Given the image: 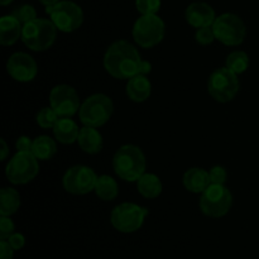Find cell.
<instances>
[{
    "label": "cell",
    "instance_id": "6da1fadb",
    "mask_svg": "<svg viewBox=\"0 0 259 259\" xmlns=\"http://www.w3.org/2000/svg\"><path fill=\"white\" fill-rule=\"evenodd\" d=\"M138 50L128 40L111 43L104 55V67L108 73L118 80H129L138 75L142 65Z\"/></svg>",
    "mask_w": 259,
    "mask_h": 259
},
{
    "label": "cell",
    "instance_id": "7a4b0ae2",
    "mask_svg": "<svg viewBox=\"0 0 259 259\" xmlns=\"http://www.w3.org/2000/svg\"><path fill=\"white\" fill-rule=\"evenodd\" d=\"M146 156L139 147L125 144L114 154L113 168L121 180L126 182L138 181L146 171Z\"/></svg>",
    "mask_w": 259,
    "mask_h": 259
},
{
    "label": "cell",
    "instance_id": "3957f363",
    "mask_svg": "<svg viewBox=\"0 0 259 259\" xmlns=\"http://www.w3.org/2000/svg\"><path fill=\"white\" fill-rule=\"evenodd\" d=\"M57 30L51 19L35 18L23 25L22 40L29 50L42 52L52 47L57 37Z\"/></svg>",
    "mask_w": 259,
    "mask_h": 259
},
{
    "label": "cell",
    "instance_id": "277c9868",
    "mask_svg": "<svg viewBox=\"0 0 259 259\" xmlns=\"http://www.w3.org/2000/svg\"><path fill=\"white\" fill-rule=\"evenodd\" d=\"M114 111V104L105 94H94L85 99L78 110V118L86 126L99 128L109 121Z\"/></svg>",
    "mask_w": 259,
    "mask_h": 259
},
{
    "label": "cell",
    "instance_id": "5b68a950",
    "mask_svg": "<svg viewBox=\"0 0 259 259\" xmlns=\"http://www.w3.org/2000/svg\"><path fill=\"white\" fill-rule=\"evenodd\" d=\"M233 205V195L224 185L210 184L200 197L199 206L204 215L210 218H223L229 212Z\"/></svg>",
    "mask_w": 259,
    "mask_h": 259
},
{
    "label": "cell",
    "instance_id": "8992f818",
    "mask_svg": "<svg viewBox=\"0 0 259 259\" xmlns=\"http://www.w3.org/2000/svg\"><path fill=\"white\" fill-rule=\"evenodd\" d=\"M164 30L166 25L163 19L157 14H148L141 15L136 20L132 34L137 45L142 48H152L163 40Z\"/></svg>",
    "mask_w": 259,
    "mask_h": 259
},
{
    "label": "cell",
    "instance_id": "52a82bcc",
    "mask_svg": "<svg viewBox=\"0 0 259 259\" xmlns=\"http://www.w3.org/2000/svg\"><path fill=\"white\" fill-rule=\"evenodd\" d=\"M46 12L61 32H75L83 23L82 9L80 5L70 0H61L52 7H46Z\"/></svg>",
    "mask_w": 259,
    "mask_h": 259
},
{
    "label": "cell",
    "instance_id": "ba28073f",
    "mask_svg": "<svg viewBox=\"0 0 259 259\" xmlns=\"http://www.w3.org/2000/svg\"><path fill=\"white\" fill-rule=\"evenodd\" d=\"M215 38L225 46H239L244 42L247 27L242 18L233 13H224L212 24Z\"/></svg>",
    "mask_w": 259,
    "mask_h": 259
},
{
    "label": "cell",
    "instance_id": "9c48e42d",
    "mask_svg": "<svg viewBox=\"0 0 259 259\" xmlns=\"http://www.w3.org/2000/svg\"><path fill=\"white\" fill-rule=\"evenodd\" d=\"M207 91L210 96L218 103H229L237 96L239 91L238 75L227 67L217 68L210 75Z\"/></svg>",
    "mask_w": 259,
    "mask_h": 259
},
{
    "label": "cell",
    "instance_id": "30bf717a",
    "mask_svg": "<svg viewBox=\"0 0 259 259\" xmlns=\"http://www.w3.org/2000/svg\"><path fill=\"white\" fill-rule=\"evenodd\" d=\"M38 172L39 164L32 152H17L5 168L8 181L14 185H25L33 181Z\"/></svg>",
    "mask_w": 259,
    "mask_h": 259
},
{
    "label": "cell",
    "instance_id": "8fae6325",
    "mask_svg": "<svg viewBox=\"0 0 259 259\" xmlns=\"http://www.w3.org/2000/svg\"><path fill=\"white\" fill-rule=\"evenodd\" d=\"M148 210L132 202H123L114 207L110 215L111 225L120 233H134L142 228Z\"/></svg>",
    "mask_w": 259,
    "mask_h": 259
},
{
    "label": "cell",
    "instance_id": "7c38bea8",
    "mask_svg": "<svg viewBox=\"0 0 259 259\" xmlns=\"http://www.w3.org/2000/svg\"><path fill=\"white\" fill-rule=\"evenodd\" d=\"M98 175L86 166H73L66 171L62 184L66 191L72 195H86L95 190Z\"/></svg>",
    "mask_w": 259,
    "mask_h": 259
},
{
    "label": "cell",
    "instance_id": "4fadbf2b",
    "mask_svg": "<svg viewBox=\"0 0 259 259\" xmlns=\"http://www.w3.org/2000/svg\"><path fill=\"white\" fill-rule=\"evenodd\" d=\"M51 108L57 113L60 118H71L80 110V98L72 86L61 85L55 86L50 93Z\"/></svg>",
    "mask_w": 259,
    "mask_h": 259
},
{
    "label": "cell",
    "instance_id": "5bb4252c",
    "mask_svg": "<svg viewBox=\"0 0 259 259\" xmlns=\"http://www.w3.org/2000/svg\"><path fill=\"white\" fill-rule=\"evenodd\" d=\"M7 72L18 82H29L35 78L38 66L34 58L24 52L13 53L7 61Z\"/></svg>",
    "mask_w": 259,
    "mask_h": 259
},
{
    "label": "cell",
    "instance_id": "9a60e30c",
    "mask_svg": "<svg viewBox=\"0 0 259 259\" xmlns=\"http://www.w3.org/2000/svg\"><path fill=\"white\" fill-rule=\"evenodd\" d=\"M185 18L192 28L199 29V28L211 27L217 19V15L214 8L210 4L204 2H194L186 8Z\"/></svg>",
    "mask_w": 259,
    "mask_h": 259
},
{
    "label": "cell",
    "instance_id": "2e32d148",
    "mask_svg": "<svg viewBox=\"0 0 259 259\" xmlns=\"http://www.w3.org/2000/svg\"><path fill=\"white\" fill-rule=\"evenodd\" d=\"M23 24L13 14L4 15L0 19V43L13 46L22 38Z\"/></svg>",
    "mask_w": 259,
    "mask_h": 259
},
{
    "label": "cell",
    "instance_id": "e0dca14e",
    "mask_svg": "<svg viewBox=\"0 0 259 259\" xmlns=\"http://www.w3.org/2000/svg\"><path fill=\"white\" fill-rule=\"evenodd\" d=\"M182 182H184L185 189L189 192H192V194H202L209 187V185L211 184L209 172L199 168V167H192V168L187 169L185 172Z\"/></svg>",
    "mask_w": 259,
    "mask_h": 259
},
{
    "label": "cell",
    "instance_id": "ac0fdd59",
    "mask_svg": "<svg viewBox=\"0 0 259 259\" xmlns=\"http://www.w3.org/2000/svg\"><path fill=\"white\" fill-rule=\"evenodd\" d=\"M152 83L144 75L133 76L126 83V95L134 103H143L151 96Z\"/></svg>",
    "mask_w": 259,
    "mask_h": 259
},
{
    "label": "cell",
    "instance_id": "d6986e66",
    "mask_svg": "<svg viewBox=\"0 0 259 259\" xmlns=\"http://www.w3.org/2000/svg\"><path fill=\"white\" fill-rule=\"evenodd\" d=\"M77 143L86 153L96 154L103 149V136L96 128L85 125L80 129Z\"/></svg>",
    "mask_w": 259,
    "mask_h": 259
},
{
    "label": "cell",
    "instance_id": "ffe728a7",
    "mask_svg": "<svg viewBox=\"0 0 259 259\" xmlns=\"http://www.w3.org/2000/svg\"><path fill=\"white\" fill-rule=\"evenodd\" d=\"M55 138L62 144H72L77 141L80 129L71 118H60L53 126Z\"/></svg>",
    "mask_w": 259,
    "mask_h": 259
},
{
    "label": "cell",
    "instance_id": "44dd1931",
    "mask_svg": "<svg viewBox=\"0 0 259 259\" xmlns=\"http://www.w3.org/2000/svg\"><path fill=\"white\" fill-rule=\"evenodd\" d=\"M137 189L139 194L146 199H156L162 194L163 186L158 176L153 174H144L137 181Z\"/></svg>",
    "mask_w": 259,
    "mask_h": 259
},
{
    "label": "cell",
    "instance_id": "7402d4cb",
    "mask_svg": "<svg viewBox=\"0 0 259 259\" xmlns=\"http://www.w3.org/2000/svg\"><path fill=\"white\" fill-rule=\"evenodd\" d=\"M57 152V144L51 137L40 136L33 139L32 153L38 161H48Z\"/></svg>",
    "mask_w": 259,
    "mask_h": 259
},
{
    "label": "cell",
    "instance_id": "603a6c76",
    "mask_svg": "<svg viewBox=\"0 0 259 259\" xmlns=\"http://www.w3.org/2000/svg\"><path fill=\"white\" fill-rule=\"evenodd\" d=\"M20 207V195L12 187H4L0 191V214L2 217H10Z\"/></svg>",
    "mask_w": 259,
    "mask_h": 259
},
{
    "label": "cell",
    "instance_id": "cb8c5ba5",
    "mask_svg": "<svg viewBox=\"0 0 259 259\" xmlns=\"http://www.w3.org/2000/svg\"><path fill=\"white\" fill-rule=\"evenodd\" d=\"M98 197L103 201H111V200L116 199L119 194V187L115 180L108 175H103V176L98 177L96 181L95 190Z\"/></svg>",
    "mask_w": 259,
    "mask_h": 259
},
{
    "label": "cell",
    "instance_id": "d4e9b609",
    "mask_svg": "<svg viewBox=\"0 0 259 259\" xmlns=\"http://www.w3.org/2000/svg\"><path fill=\"white\" fill-rule=\"evenodd\" d=\"M227 68L233 71L237 75L245 72L249 67V57L245 52L243 51H234L230 53L227 58Z\"/></svg>",
    "mask_w": 259,
    "mask_h": 259
},
{
    "label": "cell",
    "instance_id": "484cf974",
    "mask_svg": "<svg viewBox=\"0 0 259 259\" xmlns=\"http://www.w3.org/2000/svg\"><path fill=\"white\" fill-rule=\"evenodd\" d=\"M60 119V116L57 115L55 110L52 108H43L40 109L37 113V116H35V120H37V124L43 129H50L55 126V124L57 123V120Z\"/></svg>",
    "mask_w": 259,
    "mask_h": 259
},
{
    "label": "cell",
    "instance_id": "4316f807",
    "mask_svg": "<svg viewBox=\"0 0 259 259\" xmlns=\"http://www.w3.org/2000/svg\"><path fill=\"white\" fill-rule=\"evenodd\" d=\"M12 14L14 15V17L17 18L23 25L32 22L33 19L37 18V12H35L34 7L29 4H24V5H20V7H17L14 10H13Z\"/></svg>",
    "mask_w": 259,
    "mask_h": 259
},
{
    "label": "cell",
    "instance_id": "83f0119b",
    "mask_svg": "<svg viewBox=\"0 0 259 259\" xmlns=\"http://www.w3.org/2000/svg\"><path fill=\"white\" fill-rule=\"evenodd\" d=\"M161 0H136L137 10L141 13V15L157 14L161 9Z\"/></svg>",
    "mask_w": 259,
    "mask_h": 259
},
{
    "label": "cell",
    "instance_id": "f1b7e54d",
    "mask_svg": "<svg viewBox=\"0 0 259 259\" xmlns=\"http://www.w3.org/2000/svg\"><path fill=\"white\" fill-rule=\"evenodd\" d=\"M195 39H196V42L201 46L211 45V43L217 39L214 34V30H212V25L211 27L199 28V29L196 30V34H195Z\"/></svg>",
    "mask_w": 259,
    "mask_h": 259
},
{
    "label": "cell",
    "instance_id": "f546056e",
    "mask_svg": "<svg viewBox=\"0 0 259 259\" xmlns=\"http://www.w3.org/2000/svg\"><path fill=\"white\" fill-rule=\"evenodd\" d=\"M209 177H210V182H211V184L224 185L225 181H227V179H228L227 169H225L223 166H214L209 171Z\"/></svg>",
    "mask_w": 259,
    "mask_h": 259
},
{
    "label": "cell",
    "instance_id": "4dcf8cb0",
    "mask_svg": "<svg viewBox=\"0 0 259 259\" xmlns=\"http://www.w3.org/2000/svg\"><path fill=\"white\" fill-rule=\"evenodd\" d=\"M15 225L10 217H2L0 219V240H7L14 233Z\"/></svg>",
    "mask_w": 259,
    "mask_h": 259
},
{
    "label": "cell",
    "instance_id": "1f68e13d",
    "mask_svg": "<svg viewBox=\"0 0 259 259\" xmlns=\"http://www.w3.org/2000/svg\"><path fill=\"white\" fill-rule=\"evenodd\" d=\"M7 240L9 242V244L12 245V248L14 250L22 249V248L25 245V238L24 235L20 234V233H13Z\"/></svg>",
    "mask_w": 259,
    "mask_h": 259
},
{
    "label": "cell",
    "instance_id": "d6a6232c",
    "mask_svg": "<svg viewBox=\"0 0 259 259\" xmlns=\"http://www.w3.org/2000/svg\"><path fill=\"white\" fill-rule=\"evenodd\" d=\"M32 144L33 141H30V138H28L27 136H22L15 142V148L18 152H32Z\"/></svg>",
    "mask_w": 259,
    "mask_h": 259
},
{
    "label": "cell",
    "instance_id": "836d02e7",
    "mask_svg": "<svg viewBox=\"0 0 259 259\" xmlns=\"http://www.w3.org/2000/svg\"><path fill=\"white\" fill-rule=\"evenodd\" d=\"M14 249L8 240H0V259H13Z\"/></svg>",
    "mask_w": 259,
    "mask_h": 259
},
{
    "label": "cell",
    "instance_id": "e575fe53",
    "mask_svg": "<svg viewBox=\"0 0 259 259\" xmlns=\"http://www.w3.org/2000/svg\"><path fill=\"white\" fill-rule=\"evenodd\" d=\"M152 71V63L149 61H142V65H141V70H139V73L141 75L147 76L149 72Z\"/></svg>",
    "mask_w": 259,
    "mask_h": 259
},
{
    "label": "cell",
    "instance_id": "d590c367",
    "mask_svg": "<svg viewBox=\"0 0 259 259\" xmlns=\"http://www.w3.org/2000/svg\"><path fill=\"white\" fill-rule=\"evenodd\" d=\"M0 143H2V161H5L8 157V154H9V147H8L5 139H2V141H0Z\"/></svg>",
    "mask_w": 259,
    "mask_h": 259
},
{
    "label": "cell",
    "instance_id": "8d00e7d4",
    "mask_svg": "<svg viewBox=\"0 0 259 259\" xmlns=\"http://www.w3.org/2000/svg\"><path fill=\"white\" fill-rule=\"evenodd\" d=\"M38 2H39L40 4L45 5V7H52V5L57 4L58 2H61V0H38Z\"/></svg>",
    "mask_w": 259,
    "mask_h": 259
},
{
    "label": "cell",
    "instance_id": "74e56055",
    "mask_svg": "<svg viewBox=\"0 0 259 259\" xmlns=\"http://www.w3.org/2000/svg\"><path fill=\"white\" fill-rule=\"evenodd\" d=\"M14 0H0V4L3 5V7H7V5H9L10 3H13Z\"/></svg>",
    "mask_w": 259,
    "mask_h": 259
}]
</instances>
